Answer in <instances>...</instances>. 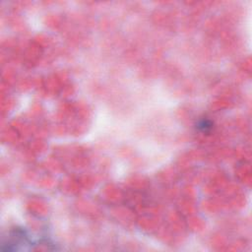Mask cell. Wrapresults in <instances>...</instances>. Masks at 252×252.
<instances>
[{"mask_svg": "<svg viewBox=\"0 0 252 252\" xmlns=\"http://www.w3.org/2000/svg\"><path fill=\"white\" fill-rule=\"evenodd\" d=\"M198 127L200 128L202 131H207V130H209L212 128V123L209 120H205V119H203V120L199 123Z\"/></svg>", "mask_w": 252, "mask_h": 252, "instance_id": "1", "label": "cell"}]
</instances>
